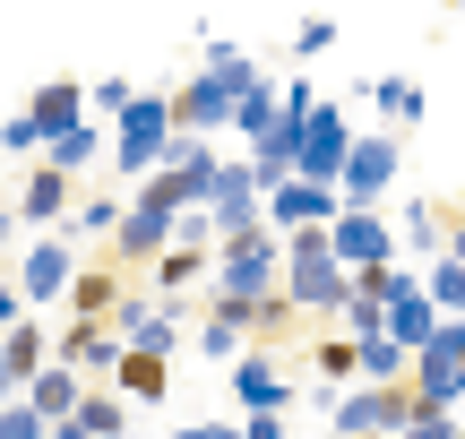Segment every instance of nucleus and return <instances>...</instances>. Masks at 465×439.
<instances>
[{
  "mask_svg": "<svg viewBox=\"0 0 465 439\" xmlns=\"http://www.w3.org/2000/svg\"><path fill=\"white\" fill-rule=\"evenodd\" d=\"M259 78H267V69L250 61L242 44L207 34V61L190 69L182 86H173V103H182V130H207V138H216V130H232V112H242V95H250Z\"/></svg>",
  "mask_w": 465,
  "mask_h": 439,
  "instance_id": "f257e3e1",
  "label": "nucleus"
},
{
  "mask_svg": "<svg viewBox=\"0 0 465 439\" xmlns=\"http://www.w3.org/2000/svg\"><path fill=\"white\" fill-rule=\"evenodd\" d=\"M173 138H182V103L155 95V86H138V95L121 103V121H113V181L138 190V181L173 155Z\"/></svg>",
  "mask_w": 465,
  "mask_h": 439,
  "instance_id": "f03ea898",
  "label": "nucleus"
},
{
  "mask_svg": "<svg viewBox=\"0 0 465 439\" xmlns=\"http://www.w3.org/2000/svg\"><path fill=\"white\" fill-rule=\"evenodd\" d=\"M284 293H293V310H345L353 302V268L336 259L328 224H302V233H284Z\"/></svg>",
  "mask_w": 465,
  "mask_h": 439,
  "instance_id": "7ed1b4c3",
  "label": "nucleus"
},
{
  "mask_svg": "<svg viewBox=\"0 0 465 439\" xmlns=\"http://www.w3.org/2000/svg\"><path fill=\"white\" fill-rule=\"evenodd\" d=\"M216 293L224 302H267L284 293V233L276 224H242L216 241Z\"/></svg>",
  "mask_w": 465,
  "mask_h": 439,
  "instance_id": "20e7f679",
  "label": "nucleus"
},
{
  "mask_svg": "<svg viewBox=\"0 0 465 439\" xmlns=\"http://www.w3.org/2000/svg\"><path fill=\"white\" fill-rule=\"evenodd\" d=\"M78 250H86V241L61 233V224H35V233L17 241V268H9V276L26 285L35 310H61V302H69V285H78V268H86Z\"/></svg>",
  "mask_w": 465,
  "mask_h": 439,
  "instance_id": "39448f33",
  "label": "nucleus"
},
{
  "mask_svg": "<svg viewBox=\"0 0 465 439\" xmlns=\"http://www.w3.org/2000/svg\"><path fill=\"white\" fill-rule=\"evenodd\" d=\"M216 181H224V155L207 147V130H182V138H173V155H164L138 190L164 199V207H207V199H216Z\"/></svg>",
  "mask_w": 465,
  "mask_h": 439,
  "instance_id": "423d86ee",
  "label": "nucleus"
},
{
  "mask_svg": "<svg viewBox=\"0 0 465 439\" xmlns=\"http://www.w3.org/2000/svg\"><path fill=\"white\" fill-rule=\"evenodd\" d=\"M405 396H414V379H362V388H345L328 405V431H345V439L405 431Z\"/></svg>",
  "mask_w": 465,
  "mask_h": 439,
  "instance_id": "0eeeda50",
  "label": "nucleus"
},
{
  "mask_svg": "<svg viewBox=\"0 0 465 439\" xmlns=\"http://www.w3.org/2000/svg\"><path fill=\"white\" fill-rule=\"evenodd\" d=\"M113 327H121V345H147V354H182V345H199V327H182V302H173V293H121Z\"/></svg>",
  "mask_w": 465,
  "mask_h": 439,
  "instance_id": "6e6552de",
  "label": "nucleus"
},
{
  "mask_svg": "<svg viewBox=\"0 0 465 439\" xmlns=\"http://www.w3.org/2000/svg\"><path fill=\"white\" fill-rule=\"evenodd\" d=\"M173 224H182V207L130 190V207H121V224H113V259H121V268H155V259L173 250Z\"/></svg>",
  "mask_w": 465,
  "mask_h": 439,
  "instance_id": "1a4fd4ad",
  "label": "nucleus"
},
{
  "mask_svg": "<svg viewBox=\"0 0 465 439\" xmlns=\"http://www.w3.org/2000/svg\"><path fill=\"white\" fill-rule=\"evenodd\" d=\"M345 181H311V172H293V181H276L267 190V224L276 233H302V224H336L345 216Z\"/></svg>",
  "mask_w": 465,
  "mask_h": 439,
  "instance_id": "9d476101",
  "label": "nucleus"
},
{
  "mask_svg": "<svg viewBox=\"0 0 465 439\" xmlns=\"http://www.w3.org/2000/svg\"><path fill=\"white\" fill-rule=\"evenodd\" d=\"M224 379H232V405H242V414H284V405H293V379L276 371V354H267V337H250L242 354L224 362Z\"/></svg>",
  "mask_w": 465,
  "mask_h": 439,
  "instance_id": "9b49d317",
  "label": "nucleus"
},
{
  "mask_svg": "<svg viewBox=\"0 0 465 439\" xmlns=\"http://www.w3.org/2000/svg\"><path fill=\"white\" fill-rule=\"evenodd\" d=\"M336 181H345L353 207H388V181H397V130H388V121H380V130H362Z\"/></svg>",
  "mask_w": 465,
  "mask_h": 439,
  "instance_id": "f8f14e48",
  "label": "nucleus"
},
{
  "mask_svg": "<svg viewBox=\"0 0 465 439\" xmlns=\"http://www.w3.org/2000/svg\"><path fill=\"white\" fill-rule=\"evenodd\" d=\"M69 181H78V172H61L52 155L17 164V190H9V199H17V216H26V233H35V224H61L69 207H78V190H69Z\"/></svg>",
  "mask_w": 465,
  "mask_h": 439,
  "instance_id": "ddd939ff",
  "label": "nucleus"
},
{
  "mask_svg": "<svg viewBox=\"0 0 465 439\" xmlns=\"http://www.w3.org/2000/svg\"><path fill=\"white\" fill-rule=\"evenodd\" d=\"M328 241H336V259H345V268H380V259L405 250L397 224H388V207H345V216L328 224Z\"/></svg>",
  "mask_w": 465,
  "mask_h": 439,
  "instance_id": "4468645a",
  "label": "nucleus"
},
{
  "mask_svg": "<svg viewBox=\"0 0 465 439\" xmlns=\"http://www.w3.org/2000/svg\"><path fill=\"white\" fill-rule=\"evenodd\" d=\"M414 388L457 396V405H465V310H449V319H440V337L414 354Z\"/></svg>",
  "mask_w": 465,
  "mask_h": 439,
  "instance_id": "2eb2a0df",
  "label": "nucleus"
},
{
  "mask_svg": "<svg viewBox=\"0 0 465 439\" xmlns=\"http://www.w3.org/2000/svg\"><path fill=\"white\" fill-rule=\"evenodd\" d=\"M353 121L336 112V103H319L311 112V130H302V172H311V181H336V172H345V155H353Z\"/></svg>",
  "mask_w": 465,
  "mask_h": 439,
  "instance_id": "dca6fc26",
  "label": "nucleus"
},
{
  "mask_svg": "<svg viewBox=\"0 0 465 439\" xmlns=\"http://www.w3.org/2000/svg\"><path fill=\"white\" fill-rule=\"evenodd\" d=\"M130 405H138V396L121 388V379H86V396H78V414L61 423V439H113V431H130Z\"/></svg>",
  "mask_w": 465,
  "mask_h": 439,
  "instance_id": "f3484780",
  "label": "nucleus"
},
{
  "mask_svg": "<svg viewBox=\"0 0 465 439\" xmlns=\"http://www.w3.org/2000/svg\"><path fill=\"white\" fill-rule=\"evenodd\" d=\"M121 259H86L78 268V285H69V302H61V319H113L121 310Z\"/></svg>",
  "mask_w": 465,
  "mask_h": 439,
  "instance_id": "a211bd4d",
  "label": "nucleus"
},
{
  "mask_svg": "<svg viewBox=\"0 0 465 439\" xmlns=\"http://www.w3.org/2000/svg\"><path fill=\"white\" fill-rule=\"evenodd\" d=\"M61 362H78L86 379H113V362H121V327H113V319H69V327H61Z\"/></svg>",
  "mask_w": 465,
  "mask_h": 439,
  "instance_id": "6ab92c4d",
  "label": "nucleus"
},
{
  "mask_svg": "<svg viewBox=\"0 0 465 439\" xmlns=\"http://www.w3.org/2000/svg\"><path fill=\"white\" fill-rule=\"evenodd\" d=\"M26 121L44 130V147H52L69 121H86V78H44V86L26 95Z\"/></svg>",
  "mask_w": 465,
  "mask_h": 439,
  "instance_id": "aec40b11",
  "label": "nucleus"
},
{
  "mask_svg": "<svg viewBox=\"0 0 465 439\" xmlns=\"http://www.w3.org/2000/svg\"><path fill=\"white\" fill-rule=\"evenodd\" d=\"M113 379H121V388L138 396V405H164V396H173V354H147V345H121Z\"/></svg>",
  "mask_w": 465,
  "mask_h": 439,
  "instance_id": "412c9836",
  "label": "nucleus"
},
{
  "mask_svg": "<svg viewBox=\"0 0 465 439\" xmlns=\"http://www.w3.org/2000/svg\"><path fill=\"white\" fill-rule=\"evenodd\" d=\"M26 396H35V405H44V414H52V431H61V423H69V414H78V396H86V371H78V362H61V354H52V362H44V371H35V379H26Z\"/></svg>",
  "mask_w": 465,
  "mask_h": 439,
  "instance_id": "4be33fe9",
  "label": "nucleus"
},
{
  "mask_svg": "<svg viewBox=\"0 0 465 439\" xmlns=\"http://www.w3.org/2000/svg\"><path fill=\"white\" fill-rule=\"evenodd\" d=\"M147 276H155V293H173V302H182L190 285H216V250H190V241H173V250L155 259Z\"/></svg>",
  "mask_w": 465,
  "mask_h": 439,
  "instance_id": "5701e85b",
  "label": "nucleus"
},
{
  "mask_svg": "<svg viewBox=\"0 0 465 439\" xmlns=\"http://www.w3.org/2000/svg\"><path fill=\"white\" fill-rule=\"evenodd\" d=\"M121 207H130V190H78V207H69V216H61V233H78V241H104V233H113V224H121Z\"/></svg>",
  "mask_w": 465,
  "mask_h": 439,
  "instance_id": "b1692460",
  "label": "nucleus"
},
{
  "mask_svg": "<svg viewBox=\"0 0 465 439\" xmlns=\"http://www.w3.org/2000/svg\"><path fill=\"white\" fill-rule=\"evenodd\" d=\"M371 103H380L388 130H414V121H422V78H405V69H380V78H371Z\"/></svg>",
  "mask_w": 465,
  "mask_h": 439,
  "instance_id": "393cba45",
  "label": "nucleus"
},
{
  "mask_svg": "<svg viewBox=\"0 0 465 439\" xmlns=\"http://www.w3.org/2000/svg\"><path fill=\"white\" fill-rule=\"evenodd\" d=\"M0 345H9V362H17V371H44V362L52 354H61V337H52V327H44V310H26V319H17V327H0Z\"/></svg>",
  "mask_w": 465,
  "mask_h": 439,
  "instance_id": "a878e982",
  "label": "nucleus"
},
{
  "mask_svg": "<svg viewBox=\"0 0 465 439\" xmlns=\"http://www.w3.org/2000/svg\"><path fill=\"white\" fill-rule=\"evenodd\" d=\"M362 379H414V345L397 327H371L362 337Z\"/></svg>",
  "mask_w": 465,
  "mask_h": 439,
  "instance_id": "bb28decb",
  "label": "nucleus"
},
{
  "mask_svg": "<svg viewBox=\"0 0 465 439\" xmlns=\"http://www.w3.org/2000/svg\"><path fill=\"white\" fill-rule=\"evenodd\" d=\"M449 207H431V199H414V207H405V250H414V259H431V250H449Z\"/></svg>",
  "mask_w": 465,
  "mask_h": 439,
  "instance_id": "cd10ccee",
  "label": "nucleus"
},
{
  "mask_svg": "<svg viewBox=\"0 0 465 439\" xmlns=\"http://www.w3.org/2000/svg\"><path fill=\"white\" fill-rule=\"evenodd\" d=\"M311 362H319V379H362V337H353V327H336V337L311 345Z\"/></svg>",
  "mask_w": 465,
  "mask_h": 439,
  "instance_id": "c85d7f7f",
  "label": "nucleus"
},
{
  "mask_svg": "<svg viewBox=\"0 0 465 439\" xmlns=\"http://www.w3.org/2000/svg\"><path fill=\"white\" fill-rule=\"evenodd\" d=\"M44 431H52V414L35 405L26 388H17V396H0V439H44Z\"/></svg>",
  "mask_w": 465,
  "mask_h": 439,
  "instance_id": "c756f323",
  "label": "nucleus"
},
{
  "mask_svg": "<svg viewBox=\"0 0 465 439\" xmlns=\"http://www.w3.org/2000/svg\"><path fill=\"white\" fill-rule=\"evenodd\" d=\"M422 285H431V293H440L449 310H465V259H457V250H431V268H422Z\"/></svg>",
  "mask_w": 465,
  "mask_h": 439,
  "instance_id": "7c9ffc66",
  "label": "nucleus"
},
{
  "mask_svg": "<svg viewBox=\"0 0 465 439\" xmlns=\"http://www.w3.org/2000/svg\"><path fill=\"white\" fill-rule=\"evenodd\" d=\"M336 34H345V26H336L328 9H311V17L293 26V61H319V52H336Z\"/></svg>",
  "mask_w": 465,
  "mask_h": 439,
  "instance_id": "2f4dec72",
  "label": "nucleus"
},
{
  "mask_svg": "<svg viewBox=\"0 0 465 439\" xmlns=\"http://www.w3.org/2000/svg\"><path fill=\"white\" fill-rule=\"evenodd\" d=\"M130 95H138V86L113 69V78H95V86H86V112H95V121H121V103H130Z\"/></svg>",
  "mask_w": 465,
  "mask_h": 439,
  "instance_id": "473e14b6",
  "label": "nucleus"
},
{
  "mask_svg": "<svg viewBox=\"0 0 465 439\" xmlns=\"http://www.w3.org/2000/svg\"><path fill=\"white\" fill-rule=\"evenodd\" d=\"M26 310H35V302H26V285H17V276H0V327H17Z\"/></svg>",
  "mask_w": 465,
  "mask_h": 439,
  "instance_id": "72a5a7b5",
  "label": "nucleus"
},
{
  "mask_svg": "<svg viewBox=\"0 0 465 439\" xmlns=\"http://www.w3.org/2000/svg\"><path fill=\"white\" fill-rule=\"evenodd\" d=\"M26 241V216H17V199H0V250H17Z\"/></svg>",
  "mask_w": 465,
  "mask_h": 439,
  "instance_id": "f704fd0d",
  "label": "nucleus"
},
{
  "mask_svg": "<svg viewBox=\"0 0 465 439\" xmlns=\"http://www.w3.org/2000/svg\"><path fill=\"white\" fill-rule=\"evenodd\" d=\"M17 388H26V371H17V362H9V345H0V396H17Z\"/></svg>",
  "mask_w": 465,
  "mask_h": 439,
  "instance_id": "c9c22d12",
  "label": "nucleus"
},
{
  "mask_svg": "<svg viewBox=\"0 0 465 439\" xmlns=\"http://www.w3.org/2000/svg\"><path fill=\"white\" fill-rule=\"evenodd\" d=\"M449 250H457V259H465V216H457V224H449Z\"/></svg>",
  "mask_w": 465,
  "mask_h": 439,
  "instance_id": "e433bc0d",
  "label": "nucleus"
},
{
  "mask_svg": "<svg viewBox=\"0 0 465 439\" xmlns=\"http://www.w3.org/2000/svg\"><path fill=\"white\" fill-rule=\"evenodd\" d=\"M0 199H9V190H0Z\"/></svg>",
  "mask_w": 465,
  "mask_h": 439,
  "instance_id": "4c0bfd02",
  "label": "nucleus"
}]
</instances>
